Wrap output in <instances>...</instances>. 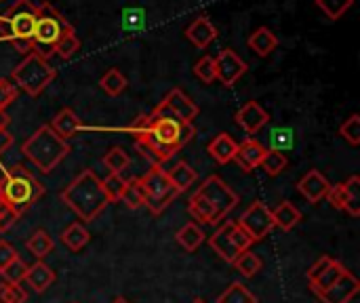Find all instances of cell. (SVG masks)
<instances>
[{
	"label": "cell",
	"instance_id": "obj_42",
	"mask_svg": "<svg viewBox=\"0 0 360 303\" xmlns=\"http://www.w3.org/2000/svg\"><path fill=\"white\" fill-rule=\"evenodd\" d=\"M340 135L350 143V146H359L360 143V116L352 114L342 127H340Z\"/></svg>",
	"mask_w": 360,
	"mask_h": 303
},
{
	"label": "cell",
	"instance_id": "obj_37",
	"mask_svg": "<svg viewBox=\"0 0 360 303\" xmlns=\"http://www.w3.org/2000/svg\"><path fill=\"white\" fill-rule=\"evenodd\" d=\"M354 0H316V6L331 19V21H338L342 19L350 8H352Z\"/></svg>",
	"mask_w": 360,
	"mask_h": 303
},
{
	"label": "cell",
	"instance_id": "obj_9",
	"mask_svg": "<svg viewBox=\"0 0 360 303\" xmlns=\"http://www.w3.org/2000/svg\"><path fill=\"white\" fill-rule=\"evenodd\" d=\"M141 192H143V205L154 213L160 215L165 213V209L175 202V198L179 196V192L171 186L167 171L162 169V165H154L141 179H139Z\"/></svg>",
	"mask_w": 360,
	"mask_h": 303
},
{
	"label": "cell",
	"instance_id": "obj_10",
	"mask_svg": "<svg viewBox=\"0 0 360 303\" xmlns=\"http://www.w3.org/2000/svg\"><path fill=\"white\" fill-rule=\"evenodd\" d=\"M249 236L253 243L264 240L272 230H274V219H272V211L268 209V205L255 200L251 202V207L240 215V219L236 221Z\"/></svg>",
	"mask_w": 360,
	"mask_h": 303
},
{
	"label": "cell",
	"instance_id": "obj_52",
	"mask_svg": "<svg viewBox=\"0 0 360 303\" xmlns=\"http://www.w3.org/2000/svg\"><path fill=\"white\" fill-rule=\"evenodd\" d=\"M192 303H207V302H205V299H200V297H196Z\"/></svg>",
	"mask_w": 360,
	"mask_h": 303
},
{
	"label": "cell",
	"instance_id": "obj_44",
	"mask_svg": "<svg viewBox=\"0 0 360 303\" xmlns=\"http://www.w3.org/2000/svg\"><path fill=\"white\" fill-rule=\"evenodd\" d=\"M101 183H103V190H105V194H108L110 202H116V200L120 198V194H122V188H124V179H122V175H114V173H110L105 179H101Z\"/></svg>",
	"mask_w": 360,
	"mask_h": 303
},
{
	"label": "cell",
	"instance_id": "obj_20",
	"mask_svg": "<svg viewBox=\"0 0 360 303\" xmlns=\"http://www.w3.org/2000/svg\"><path fill=\"white\" fill-rule=\"evenodd\" d=\"M49 127L53 129L55 135H59L61 139L68 141V139H72V137H76L80 133L82 122H80V118L76 116V112L72 108H63L59 114H55V118L51 120Z\"/></svg>",
	"mask_w": 360,
	"mask_h": 303
},
{
	"label": "cell",
	"instance_id": "obj_50",
	"mask_svg": "<svg viewBox=\"0 0 360 303\" xmlns=\"http://www.w3.org/2000/svg\"><path fill=\"white\" fill-rule=\"evenodd\" d=\"M13 141H15V137H13L6 129H0V158H2V154H4L6 150H11Z\"/></svg>",
	"mask_w": 360,
	"mask_h": 303
},
{
	"label": "cell",
	"instance_id": "obj_15",
	"mask_svg": "<svg viewBox=\"0 0 360 303\" xmlns=\"http://www.w3.org/2000/svg\"><path fill=\"white\" fill-rule=\"evenodd\" d=\"M234 120H236V124H238L245 133L255 135V133H259V131L270 122V114H268L257 101H249V103H245V105L236 112Z\"/></svg>",
	"mask_w": 360,
	"mask_h": 303
},
{
	"label": "cell",
	"instance_id": "obj_47",
	"mask_svg": "<svg viewBox=\"0 0 360 303\" xmlns=\"http://www.w3.org/2000/svg\"><path fill=\"white\" fill-rule=\"evenodd\" d=\"M17 219H19V217L11 211V207L6 205V200H4L2 194H0V232L4 234L6 230H11V228L15 226Z\"/></svg>",
	"mask_w": 360,
	"mask_h": 303
},
{
	"label": "cell",
	"instance_id": "obj_34",
	"mask_svg": "<svg viewBox=\"0 0 360 303\" xmlns=\"http://www.w3.org/2000/svg\"><path fill=\"white\" fill-rule=\"evenodd\" d=\"M344 272H346L344 264H340V262H335V259H333V264H331V266H329V268H327V270H325L316 281H312V283H310V289H312V291H314V295H316V293H321V291L329 289V287H331V285H333V283H335Z\"/></svg>",
	"mask_w": 360,
	"mask_h": 303
},
{
	"label": "cell",
	"instance_id": "obj_21",
	"mask_svg": "<svg viewBox=\"0 0 360 303\" xmlns=\"http://www.w3.org/2000/svg\"><path fill=\"white\" fill-rule=\"evenodd\" d=\"M236 150H238V143L232 139L230 133H219V135H215V137L209 141V146H207V152H209V154L213 156V160L219 162V165L232 162Z\"/></svg>",
	"mask_w": 360,
	"mask_h": 303
},
{
	"label": "cell",
	"instance_id": "obj_27",
	"mask_svg": "<svg viewBox=\"0 0 360 303\" xmlns=\"http://www.w3.org/2000/svg\"><path fill=\"white\" fill-rule=\"evenodd\" d=\"M175 240L186 249V251H196L202 243H205V232H202V228L198 226V224H194V221H190V224H186L177 234H175Z\"/></svg>",
	"mask_w": 360,
	"mask_h": 303
},
{
	"label": "cell",
	"instance_id": "obj_11",
	"mask_svg": "<svg viewBox=\"0 0 360 303\" xmlns=\"http://www.w3.org/2000/svg\"><path fill=\"white\" fill-rule=\"evenodd\" d=\"M329 202L338 209V211H346L352 217L360 215V177L352 175L346 183L340 186H331L329 194H327Z\"/></svg>",
	"mask_w": 360,
	"mask_h": 303
},
{
	"label": "cell",
	"instance_id": "obj_46",
	"mask_svg": "<svg viewBox=\"0 0 360 303\" xmlns=\"http://www.w3.org/2000/svg\"><path fill=\"white\" fill-rule=\"evenodd\" d=\"M230 238H232V243H234V247L238 249V253H245V251H249V247L253 245V240H251V236L236 224V221H232V230H230Z\"/></svg>",
	"mask_w": 360,
	"mask_h": 303
},
{
	"label": "cell",
	"instance_id": "obj_22",
	"mask_svg": "<svg viewBox=\"0 0 360 303\" xmlns=\"http://www.w3.org/2000/svg\"><path fill=\"white\" fill-rule=\"evenodd\" d=\"M36 293H44L53 283H55V272L42 262L38 259L34 266H27V272H25V278H23Z\"/></svg>",
	"mask_w": 360,
	"mask_h": 303
},
{
	"label": "cell",
	"instance_id": "obj_19",
	"mask_svg": "<svg viewBox=\"0 0 360 303\" xmlns=\"http://www.w3.org/2000/svg\"><path fill=\"white\" fill-rule=\"evenodd\" d=\"M230 230H232V221H226L224 226H219L217 230H215V234L209 238V245H211V249L226 262V264H234L236 262V257L240 255L238 253V249L234 247V243H232V238H230Z\"/></svg>",
	"mask_w": 360,
	"mask_h": 303
},
{
	"label": "cell",
	"instance_id": "obj_17",
	"mask_svg": "<svg viewBox=\"0 0 360 303\" xmlns=\"http://www.w3.org/2000/svg\"><path fill=\"white\" fill-rule=\"evenodd\" d=\"M266 152H268V148H266L262 141H257V139H247V141L238 143V150H236V154H234V162H236L245 173H251V171H255V169L262 165Z\"/></svg>",
	"mask_w": 360,
	"mask_h": 303
},
{
	"label": "cell",
	"instance_id": "obj_2",
	"mask_svg": "<svg viewBox=\"0 0 360 303\" xmlns=\"http://www.w3.org/2000/svg\"><path fill=\"white\" fill-rule=\"evenodd\" d=\"M238 205V194L217 175H211L205 179L202 186L192 194L188 202V213L194 224H205V226H215L226 215Z\"/></svg>",
	"mask_w": 360,
	"mask_h": 303
},
{
	"label": "cell",
	"instance_id": "obj_3",
	"mask_svg": "<svg viewBox=\"0 0 360 303\" xmlns=\"http://www.w3.org/2000/svg\"><path fill=\"white\" fill-rule=\"evenodd\" d=\"M61 200L82 221H93L110 205V198H108V194L103 190V183L93 171H82L61 192Z\"/></svg>",
	"mask_w": 360,
	"mask_h": 303
},
{
	"label": "cell",
	"instance_id": "obj_1",
	"mask_svg": "<svg viewBox=\"0 0 360 303\" xmlns=\"http://www.w3.org/2000/svg\"><path fill=\"white\" fill-rule=\"evenodd\" d=\"M129 133L133 135L137 148L154 165H165L192 141L196 131L190 122L152 110L150 114L137 116V120L129 127Z\"/></svg>",
	"mask_w": 360,
	"mask_h": 303
},
{
	"label": "cell",
	"instance_id": "obj_39",
	"mask_svg": "<svg viewBox=\"0 0 360 303\" xmlns=\"http://www.w3.org/2000/svg\"><path fill=\"white\" fill-rule=\"evenodd\" d=\"M194 74L198 80H202L205 84H211L217 80V72H215V57L205 55L194 63Z\"/></svg>",
	"mask_w": 360,
	"mask_h": 303
},
{
	"label": "cell",
	"instance_id": "obj_28",
	"mask_svg": "<svg viewBox=\"0 0 360 303\" xmlns=\"http://www.w3.org/2000/svg\"><path fill=\"white\" fill-rule=\"evenodd\" d=\"M103 165H105V169H108L110 173H114V175H122V173L129 169L131 158H129V154L124 152V148L114 146V148H110V150L105 152V156H103Z\"/></svg>",
	"mask_w": 360,
	"mask_h": 303
},
{
	"label": "cell",
	"instance_id": "obj_32",
	"mask_svg": "<svg viewBox=\"0 0 360 303\" xmlns=\"http://www.w3.org/2000/svg\"><path fill=\"white\" fill-rule=\"evenodd\" d=\"M268 139H270V150L274 152H287L295 146V133L289 127H274Z\"/></svg>",
	"mask_w": 360,
	"mask_h": 303
},
{
	"label": "cell",
	"instance_id": "obj_41",
	"mask_svg": "<svg viewBox=\"0 0 360 303\" xmlns=\"http://www.w3.org/2000/svg\"><path fill=\"white\" fill-rule=\"evenodd\" d=\"M27 293L19 285L11 283H0V303H25Z\"/></svg>",
	"mask_w": 360,
	"mask_h": 303
},
{
	"label": "cell",
	"instance_id": "obj_25",
	"mask_svg": "<svg viewBox=\"0 0 360 303\" xmlns=\"http://www.w3.org/2000/svg\"><path fill=\"white\" fill-rule=\"evenodd\" d=\"M272 219H274V226H278L285 232H291L302 221V211L293 202L285 200L272 211Z\"/></svg>",
	"mask_w": 360,
	"mask_h": 303
},
{
	"label": "cell",
	"instance_id": "obj_7",
	"mask_svg": "<svg viewBox=\"0 0 360 303\" xmlns=\"http://www.w3.org/2000/svg\"><path fill=\"white\" fill-rule=\"evenodd\" d=\"M72 25L68 23V19L53 4L42 2L38 6L36 23H34V32H32V53L49 59L53 55V49H55L57 40Z\"/></svg>",
	"mask_w": 360,
	"mask_h": 303
},
{
	"label": "cell",
	"instance_id": "obj_4",
	"mask_svg": "<svg viewBox=\"0 0 360 303\" xmlns=\"http://www.w3.org/2000/svg\"><path fill=\"white\" fill-rule=\"evenodd\" d=\"M0 194L11 207V211L21 217L34 202H38L44 196V186L25 169V167H13L8 169L0 179Z\"/></svg>",
	"mask_w": 360,
	"mask_h": 303
},
{
	"label": "cell",
	"instance_id": "obj_45",
	"mask_svg": "<svg viewBox=\"0 0 360 303\" xmlns=\"http://www.w3.org/2000/svg\"><path fill=\"white\" fill-rule=\"evenodd\" d=\"M17 86L8 78H0V114L6 112V108L17 99Z\"/></svg>",
	"mask_w": 360,
	"mask_h": 303
},
{
	"label": "cell",
	"instance_id": "obj_23",
	"mask_svg": "<svg viewBox=\"0 0 360 303\" xmlns=\"http://www.w3.org/2000/svg\"><path fill=\"white\" fill-rule=\"evenodd\" d=\"M276 46H278V36L270 27H266V25L257 27L249 36V49L255 55H259V57H268L272 51H276Z\"/></svg>",
	"mask_w": 360,
	"mask_h": 303
},
{
	"label": "cell",
	"instance_id": "obj_53",
	"mask_svg": "<svg viewBox=\"0 0 360 303\" xmlns=\"http://www.w3.org/2000/svg\"><path fill=\"white\" fill-rule=\"evenodd\" d=\"M0 2H2V0H0Z\"/></svg>",
	"mask_w": 360,
	"mask_h": 303
},
{
	"label": "cell",
	"instance_id": "obj_38",
	"mask_svg": "<svg viewBox=\"0 0 360 303\" xmlns=\"http://www.w3.org/2000/svg\"><path fill=\"white\" fill-rule=\"evenodd\" d=\"M259 167H262L270 177H278V175L287 169V156H285L283 152L268 150Z\"/></svg>",
	"mask_w": 360,
	"mask_h": 303
},
{
	"label": "cell",
	"instance_id": "obj_36",
	"mask_svg": "<svg viewBox=\"0 0 360 303\" xmlns=\"http://www.w3.org/2000/svg\"><path fill=\"white\" fill-rule=\"evenodd\" d=\"M118 200L124 202L129 209H139V207H143V192H141L139 179H129V181H124V188H122V194H120Z\"/></svg>",
	"mask_w": 360,
	"mask_h": 303
},
{
	"label": "cell",
	"instance_id": "obj_35",
	"mask_svg": "<svg viewBox=\"0 0 360 303\" xmlns=\"http://www.w3.org/2000/svg\"><path fill=\"white\" fill-rule=\"evenodd\" d=\"M217 303H257L255 295L243 285V283H232L221 295Z\"/></svg>",
	"mask_w": 360,
	"mask_h": 303
},
{
	"label": "cell",
	"instance_id": "obj_26",
	"mask_svg": "<svg viewBox=\"0 0 360 303\" xmlns=\"http://www.w3.org/2000/svg\"><path fill=\"white\" fill-rule=\"evenodd\" d=\"M89 240H91V236H89V230L82 226V224H78V221H74V224H70L63 232H61V243L72 251V253H78V251H82L86 245H89Z\"/></svg>",
	"mask_w": 360,
	"mask_h": 303
},
{
	"label": "cell",
	"instance_id": "obj_33",
	"mask_svg": "<svg viewBox=\"0 0 360 303\" xmlns=\"http://www.w3.org/2000/svg\"><path fill=\"white\" fill-rule=\"evenodd\" d=\"M232 266H234L236 272L243 274L245 278H253V276L259 274V270L264 268V262H262L255 253L245 251V253H240V255L236 257V262H234Z\"/></svg>",
	"mask_w": 360,
	"mask_h": 303
},
{
	"label": "cell",
	"instance_id": "obj_13",
	"mask_svg": "<svg viewBox=\"0 0 360 303\" xmlns=\"http://www.w3.org/2000/svg\"><path fill=\"white\" fill-rule=\"evenodd\" d=\"M249 65L247 61L232 49H224L217 53L215 57V72H217V80L224 86H232L238 78H243L247 74Z\"/></svg>",
	"mask_w": 360,
	"mask_h": 303
},
{
	"label": "cell",
	"instance_id": "obj_8",
	"mask_svg": "<svg viewBox=\"0 0 360 303\" xmlns=\"http://www.w3.org/2000/svg\"><path fill=\"white\" fill-rule=\"evenodd\" d=\"M57 76V70L49 63V59L27 53L23 61L13 70L11 80L17 89L25 91L30 97H38Z\"/></svg>",
	"mask_w": 360,
	"mask_h": 303
},
{
	"label": "cell",
	"instance_id": "obj_6",
	"mask_svg": "<svg viewBox=\"0 0 360 303\" xmlns=\"http://www.w3.org/2000/svg\"><path fill=\"white\" fill-rule=\"evenodd\" d=\"M23 156L40 169V173H51L70 154V143L53 133L49 124L34 131L21 146Z\"/></svg>",
	"mask_w": 360,
	"mask_h": 303
},
{
	"label": "cell",
	"instance_id": "obj_30",
	"mask_svg": "<svg viewBox=\"0 0 360 303\" xmlns=\"http://www.w3.org/2000/svg\"><path fill=\"white\" fill-rule=\"evenodd\" d=\"M78 51H80V40H78L74 27H70V30H65V32L61 34V38L57 40V44H55V49H53V55H59L61 59H72Z\"/></svg>",
	"mask_w": 360,
	"mask_h": 303
},
{
	"label": "cell",
	"instance_id": "obj_43",
	"mask_svg": "<svg viewBox=\"0 0 360 303\" xmlns=\"http://www.w3.org/2000/svg\"><path fill=\"white\" fill-rule=\"evenodd\" d=\"M143 25H146V11L143 8H124L122 11V27L141 30Z\"/></svg>",
	"mask_w": 360,
	"mask_h": 303
},
{
	"label": "cell",
	"instance_id": "obj_31",
	"mask_svg": "<svg viewBox=\"0 0 360 303\" xmlns=\"http://www.w3.org/2000/svg\"><path fill=\"white\" fill-rule=\"evenodd\" d=\"M127 78L122 76V72L120 70H116V67H112V70H108L103 76H101V80H99V86L103 89V93H108L110 97H118L124 89H127Z\"/></svg>",
	"mask_w": 360,
	"mask_h": 303
},
{
	"label": "cell",
	"instance_id": "obj_51",
	"mask_svg": "<svg viewBox=\"0 0 360 303\" xmlns=\"http://www.w3.org/2000/svg\"><path fill=\"white\" fill-rule=\"evenodd\" d=\"M112 303H129V302H127L124 297H116V299H114V302H112Z\"/></svg>",
	"mask_w": 360,
	"mask_h": 303
},
{
	"label": "cell",
	"instance_id": "obj_12",
	"mask_svg": "<svg viewBox=\"0 0 360 303\" xmlns=\"http://www.w3.org/2000/svg\"><path fill=\"white\" fill-rule=\"evenodd\" d=\"M156 112L160 114H167V116H175L184 122H194V118L200 114V108L181 91V89H173L167 93V97L154 108Z\"/></svg>",
	"mask_w": 360,
	"mask_h": 303
},
{
	"label": "cell",
	"instance_id": "obj_49",
	"mask_svg": "<svg viewBox=\"0 0 360 303\" xmlns=\"http://www.w3.org/2000/svg\"><path fill=\"white\" fill-rule=\"evenodd\" d=\"M331 264H333V259H331V257H321V259H319V262L308 270V281H310V283H312V281H316V278H319V276H321V274H323Z\"/></svg>",
	"mask_w": 360,
	"mask_h": 303
},
{
	"label": "cell",
	"instance_id": "obj_24",
	"mask_svg": "<svg viewBox=\"0 0 360 303\" xmlns=\"http://www.w3.org/2000/svg\"><path fill=\"white\" fill-rule=\"evenodd\" d=\"M167 171V177H169V181H171V186L181 194V192H186L188 188H192L194 183H196V179H198V173L188 165V162H175L171 169H165Z\"/></svg>",
	"mask_w": 360,
	"mask_h": 303
},
{
	"label": "cell",
	"instance_id": "obj_5",
	"mask_svg": "<svg viewBox=\"0 0 360 303\" xmlns=\"http://www.w3.org/2000/svg\"><path fill=\"white\" fill-rule=\"evenodd\" d=\"M38 6L32 0H15L6 13L0 15V38L11 42L21 55L32 53V32Z\"/></svg>",
	"mask_w": 360,
	"mask_h": 303
},
{
	"label": "cell",
	"instance_id": "obj_18",
	"mask_svg": "<svg viewBox=\"0 0 360 303\" xmlns=\"http://www.w3.org/2000/svg\"><path fill=\"white\" fill-rule=\"evenodd\" d=\"M219 36L217 27L209 21V17H198L186 27V38L196 46V49H207L211 42H215Z\"/></svg>",
	"mask_w": 360,
	"mask_h": 303
},
{
	"label": "cell",
	"instance_id": "obj_40",
	"mask_svg": "<svg viewBox=\"0 0 360 303\" xmlns=\"http://www.w3.org/2000/svg\"><path fill=\"white\" fill-rule=\"evenodd\" d=\"M25 272H27V264L19 257H15L2 272L0 276L4 278V283H11V285H19L23 278H25Z\"/></svg>",
	"mask_w": 360,
	"mask_h": 303
},
{
	"label": "cell",
	"instance_id": "obj_29",
	"mask_svg": "<svg viewBox=\"0 0 360 303\" xmlns=\"http://www.w3.org/2000/svg\"><path fill=\"white\" fill-rule=\"evenodd\" d=\"M25 247H27V251H30L36 259H44V257L53 251V238L49 236L46 230H38V232H34V234L27 238Z\"/></svg>",
	"mask_w": 360,
	"mask_h": 303
},
{
	"label": "cell",
	"instance_id": "obj_16",
	"mask_svg": "<svg viewBox=\"0 0 360 303\" xmlns=\"http://www.w3.org/2000/svg\"><path fill=\"white\" fill-rule=\"evenodd\" d=\"M297 190L302 192V196H304L308 202L316 205V202H321L323 198H327V194H329V190H331V183H329V179H327L321 171L310 169V171L300 179Z\"/></svg>",
	"mask_w": 360,
	"mask_h": 303
},
{
	"label": "cell",
	"instance_id": "obj_14",
	"mask_svg": "<svg viewBox=\"0 0 360 303\" xmlns=\"http://www.w3.org/2000/svg\"><path fill=\"white\" fill-rule=\"evenodd\" d=\"M359 278H356L350 270H346L329 289L316 293V297L323 303H350L356 295H359Z\"/></svg>",
	"mask_w": 360,
	"mask_h": 303
},
{
	"label": "cell",
	"instance_id": "obj_48",
	"mask_svg": "<svg viewBox=\"0 0 360 303\" xmlns=\"http://www.w3.org/2000/svg\"><path fill=\"white\" fill-rule=\"evenodd\" d=\"M15 257H19V255H17V251L13 249V245H8L6 240H0V272H2Z\"/></svg>",
	"mask_w": 360,
	"mask_h": 303
}]
</instances>
